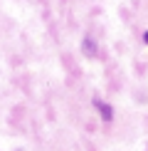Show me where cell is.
<instances>
[{
  "label": "cell",
  "mask_w": 148,
  "mask_h": 151,
  "mask_svg": "<svg viewBox=\"0 0 148 151\" xmlns=\"http://www.w3.org/2000/svg\"><path fill=\"white\" fill-rule=\"evenodd\" d=\"M82 52L86 55V57H94V55H96V42L91 40V37H84V42H82Z\"/></svg>",
  "instance_id": "1"
},
{
  "label": "cell",
  "mask_w": 148,
  "mask_h": 151,
  "mask_svg": "<svg viewBox=\"0 0 148 151\" xmlns=\"http://www.w3.org/2000/svg\"><path fill=\"white\" fill-rule=\"evenodd\" d=\"M94 106L99 111H101V116H104V122H111V116H114V111H111V106H106L101 102V99H94Z\"/></svg>",
  "instance_id": "2"
},
{
  "label": "cell",
  "mask_w": 148,
  "mask_h": 151,
  "mask_svg": "<svg viewBox=\"0 0 148 151\" xmlns=\"http://www.w3.org/2000/svg\"><path fill=\"white\" fill-rule=\"evenodd\" d=\"M143 42H146V45H148V32H146V35H143Z\"/></svg>",
  "instance_id": "3"
}]
</instances>
